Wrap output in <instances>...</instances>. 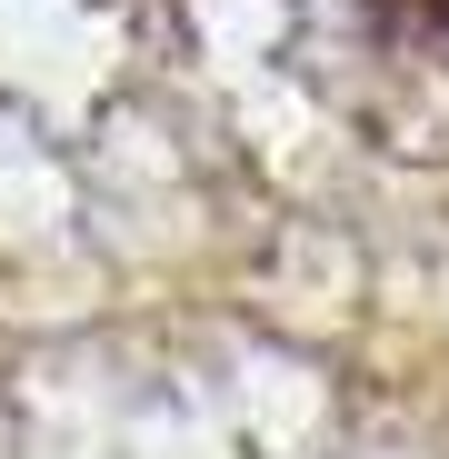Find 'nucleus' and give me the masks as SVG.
I'll use <instances>...</instances> for the list:
<instances>
[{"label": "nucleus", "mask_w": 449, "mask_h": 459, "mask_svg": "<svg viewBox=\"0 0 449 459\" xmlns=\"http://www.w3.org/2000/svg\"><path fill=\"white\" fill-rule=\"evenodd\" d=\"M380 40H410V50H449V0H359Z\"/></svg>", "instance_id": "f257e3e1"}]
</instances>
